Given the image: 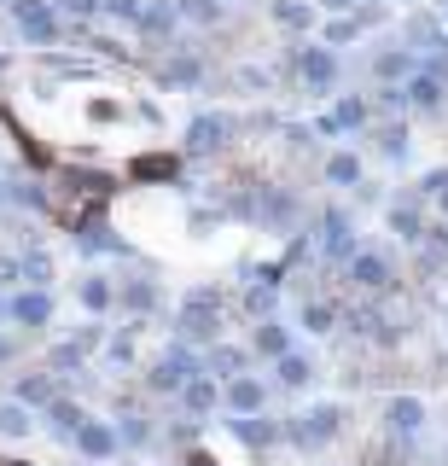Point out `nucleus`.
<instances>
[{"instance_id": "nucleus-1", "label": "nucleus", "mask_w": 448, "mask_h": 466, "mask_svg": "<svg viewBox=\"0 0 448 466\" xmlns=\"http://www.w3.org/2000/svg\"><path fill=\"white\" fill-rule=\"evenodd\" d=\"M181 344H222V291L215 286H198L181 303Z\"/></svg>"}, {"instance_id": "nucleus-2", "label": "nucleus", "mask_w": 448, "mask_h": 466, "mask_svg": "<svg viewBox=\"0 0 448 466\" xmlns=\"http://www.w3.org/2000/svg\"><path fill=\"white\" fill-rule=\"evenodd\" d=\"M343 426V408L338 402H321V408H309V414H297V420H280V443H292V449H326L332 437H338Z\"/></svg>"}, {"instance_id": "nucleus-3", "label": "nucleus", "mask_w": 448, "mask_h": 466, "mask_svg": "<svg viewBox=\"0 0 448 466\" xmlns=\"http://www.w3.org/2000/svg\"><path fill=\"white\" fill-rule=\"evenodd\" d=\"M198 373H204V356H198L193 344H169L164 356L152 361L146 385H152V390H186V385H193Z\"/></svg>"}, {"instance_id": "nucleus-4", "label": "nucleus", "mask_w": 448, "mask_h": 466, "mask_svg": "<svg viewBox=\"0 0 448 466\" xmlns=\"http://www.w3.org/2000/svg\"><path fill=\"white\" fill-rule=\"evenodd\" d=\"M12 18H18V29L30 41H41V47L59 35V12H53V0H12Z\"/></svg>"}, {"instance_id": "nucleus-5", "label": "nucleus", "mask_w": 448, "mask_h": 466, "mask_svg": "<svg viewBox=\"0 0 448 466\" xmlns=\"http://www.w3.org/2000/svg\"><path fill=\"white\" fill-rule=\"evenodd\" d=\"M6 320H18V327H47V320H53V291H12V298H6Z\"/></svg>"}, {"instance_id": "nucleus-6", "label": "nucleus", "mask_w": 448, "mask_h": 466, "mask_svg": "<svg viewBox=\"0 0 448 466\" xmlns=\"http://www.w3.org/2000/svg\"><path fill=\"white\" fill-rule=\"evenodd\" d=\"M355 251H361V245H355V228H350V216L326 210V216H321V257H332V262H350Z\"/></svg>"}, {"instance_id": "nucleus-7", "label": "nucleus", "mask_w": 448, "mask_h": 466, "mask_svg": "<svg viewBox=\"0 0 448 466\" xmlns=\"http://www.w3.org/2000/svg\"><path fill=\"white\" fill-rule=\"evenodd\" d=\"M222 402L234 408V420H239V414H263V402H268V385H263V379H251V373H239V379H227Z\"/></svg>"}, {"instance_id": "nucleus-8", "label": "nucleus", "mask_w": 448, "mask_h": 466, "mask_svg": "<svg viewBox=\"0 0 448 466\" xmlns=\"http://www.w3.org/2000/svg\"><path fill=\"white\" fill-rule=\"evenodd\" d=\"M350 280L361 291H384L390 280H396V268H390V257H379V251H355L350 257Z\"/></svg>"}, {"instance_id": "nucleus-9", "label": "nucleus", "mask_w": 448, "mask_h": 466, "mask_svg": "<svg viewBox=\"0 0 448 466\" xmlns=\"http://www.w3.org/2000/svg\"><path fill=\"white\" fill-rule=\"evenodd\" d=\"M41 420H47V431H53V437H65V443H76V431L88 426L82 402H70V397H53L47 408H41Z\"/></svg>"}, {"instance_id": "nucleus-10", "label": "nucleus", "mask_w": 448, "mask_h": 466, "mask_svg": "<svg viewBox=\"0 0 448 466\" xmlns=\"http://www.w3.org/2000/svg\"><path fill=\"white\" fill-rule=\"evenodd\" d=\"M227 431H234L244 449H274L280 443V420H268V414H239V420H227Z\"/></svg>"}, {"instance_id": "nucleus-11", "label": "nucleus", "mask_w": 448, "mask_h": 466, "mask_svg": "<svg viewBox=\"0 0 448 466\" xmlns=\"http://www.w3.org/2000/svg\"><path fill=\"white\" fill-rule=\"evenodd\" d=\"M204 373H210V379H239V373H251V350H244V344H210V350H204Z\"/></svg>"}, {"instance_id": "nucleus-12", "label": "nucleus", "mask_w": 448, "mask_h": 466, "mask_svg": "<svg viewBox=\"0 0 448 466\" xmlns=\"http://www.w3.org/2000/svg\"><path fill=\"white\" fill-rule=\"evenodd\" d=\"M70 449H82L88 461H105V455H117V449H123V437H117V426H99V420H88Z\"/></svg>"}, {"instance_id": "nucleus-13", "label": "nucleus", "mask_w": 448, "mask_h": 466, "mask_svg": "<svg viewBox=\"0 0 448 466\" xmlns=\"http://www.w3.org/2000/svg\"><path fill=\"white\" fill-rule=\"evenodd\" d=\"M384 426L396 437H413L419 426H425V402H419V397H390L384 402Z\"/></svg>"}, {"instance_id": "nucleus-14", "label": "nucleus", "mask_w": 448, "mask_h": 466, "mask_svg": "<svg viewBox=\"0 0 448 466\" xmlns=\"http://www.w3.org/2000/svg\"><path fill=\"white\" fill-rule=\"evenodd\" d=\"M297 70H303V82H309V87H332V76H338V58H332L326 47H303L297 53Z\"/></svg>"}, {"instance_id": "nucleus-15", "label": "nucleus", "mask_w": 448, "mask_h": 466, "mask_svg": "<svg viewBox=\"0 0 448 466\" xmlns=\"http://www.w3.org/2000/svg\"><path fill=\"white\" fill-rule=\"evenodd\" d=\"M227 135H234V116H227V111H210V116H198V123L186 128V140H193L198 152H210V146H222Z\"/></svg>"}, {"instance_id": "nucleus-16", "label": "nucleus", "mask_w": 448, "mask_h": 466, "mask_svg": "<svg viewBox=\"0 0 448 466\" xmlns=\"http://www.w3.org/2000/svg\"><path fill=\"white\" fill-rule=\"evenodd\" d=\"M274 379H280L285 390H303V385L314 379V361H309V356H297V350H285V356L274 361Z\"/></svg>"}, {"instance_id": "nucleus-17", "label": "nucleus", "mask_w": 448, "mask_h": 466, "mask_svg": "<svg viewBox=\"0 0 448 466\" xmlns=\"http://www.w3.org/2000/svg\"><path fill=\"white\" fill-rule=\"evenodd\" d=\"M251 350H256V356H274V361H280L285 350H292V332H285V320H263V327H256V339H251Z\"/></svg>"}, {"instance_id": "nucleus-18", "label": "nucleus", "mask_w": 448, "mask_h": 466, "mask_svg": "<svg viewBox=\"0 0 448 466\" xmlns=\"http://www.w3.org/2000/svg\"><path fill=\"white\" fill-rule=\"evenodd\" d=\"M53 397H65V390H59V379H53V373H30V379H18V397H12V402H24V408L41 402V408H47Z\"/></svg>"}, {"instance_id": "nucleus-19", "label": "nucleus", "mask_w": 448, "mask_h": 466, "mask_svg": "<svg viewBox=\"0 0 448 466\" xmlns=\"http://www.w3.org/2000/svg\"><path fill=\"white\" fill-rule=\"evenodd\" d=\"M181 397H186V408H193V414H210V408H215V402H222V385H215V379H210V373H198V379H193V385H186V390H181Z\"/></svg>"}, {"instance_id": "nucleus-20", "label": "nucleus", "mask_w": 448, "mask_h": 466, "mask_svg": "<svg viewBox=\"0 0 448 466\" xmlns=\"http://www.w3.org/2000/svg\"><path fill=\"white\" fill-rule=\"evenodd\" d=\"M361 116H367V106H361V99H343L338 111H326V116H321V128H326V135H343V128H355V123H361Z\"/></svg>"}, {"instance_id": "nucleus-21", "label": "nucleus", "mask_w": 448, "mask_h": 466, "mask_svg": "<svg viewBox=\"0 0 448 466\" xmlns=\"http://www.w3.org/2000/svg\"><path fill=\"white\" fill-rule=\"evenodd\" d=\"M408 99H413L419 111L443 106V82H437V70H431V76H413V82H408Z\"/></svg>"}, {"instance_id": "nucleus-22", "label": "nucleus", "mask_w": 448, "mask_h": 466, "mask_svg": "<svg viewBox=\"0 0 448 466\" xmlns=\"http://www.w3.org/2000/svg\"><path fill=\"white\" fill-rule=\"evenodd\" d=\"M390 228H396L408 245L425 239V222H419V210H413V204H396V210H390Z\"/></svg>"}, {"instance_id": "nucleus-23", "label": "nucleus", "mask_w": 448, "mask_h": 466, "mask_svg": "<svg viewBox=\"0 0 448 466\" xmlns=\"http://www.w3.org/2000/svg\"><path fill=\"white\" fill-rule=\"evenodd\" d=\"M30 426H35V420H30L24 402H0V431H6V437H24Z\"/></svg>"}, {"instance_id": "nucleus-24", "label": "nucleus", "mask_w": 448, "mask_h": 466, "mask_svg": "<svg viewBox=\"0 0 448 466\" xmlns=\"http://www.w3.org/2000/svg\"><path fill=\"white\" fill-rule=\"evenodd\" d=\"M111 298H117V291L99 280V274H94V280H82V303H88L94 315H105V309H111Z\"/></svg>"}, {"instance_id": "nucleus-25", "label": "nucleus", "mask_w": 448, "mask_h": 466, "mask_svg": "<svg viewBox=\"0 0 448 466\" xmlns=\"http://www.w3.org/2000/svg\"><path fill=\"white\" fill-rule=\"evenodd\" d=\"M326 175H332V181H338V187H355V181H361V164H355L350 152H332V164H326Z\"/></svg>"}, {"instance_id": "nucleus-26", "label": "nucleus", "mask_w": 448, "mask_h": 466, "mask_svg": "<svg viewBox=\"0 0 448 466\" xmlns=\"http://www.w3.org/2000/svg\"><path fill=\"white\" fill-rule=\"evenodd\" d=\"M332 320H338L332 303H303V327H309V332H332Z\"/></svg>"}, {"instance_id": "nucleus-27", "label": "nucleus", "mask_w": 448, "mask_h": 466, "mask_svg": "<svg viewBox=\"0 0 448 466\" xmlns=\"http://www.w3.org/2000/svg\"><path fill=\"white\" fill-rule=\"evenodd\" d=\"M82 361H88V350H82L76 339H70V344H59V350H53V368H59V373H76V368H82Z\"/></svg>"}, {"instance_id": "nucleus-28", "label": "nucleus", "mask_w": 448, "mask_h": 466, "mask_svg": "<svg viewBox=\"0 0 448 466\" xmlns=\"http://www.w3.org/2000/svg\"><path fill=\"white\" fill-rule=\"evenodd\" d=\"M263 216H268V222H292L297 204H292V198H280V193H263Z\"/></svg>"}, {"instance_id": "nucleus-29", "label": "nucleus", "mask_w": 448, "mask_h": 466, "mask_svg": "<svg viewBox=\"0 0 448 466\" xmlns=\"http://www.w3.org/2000/svg\"><path fill=\"white\" fill-rule=\"evenodd\" d=\"M134 24H140V29H152V35H164V29L175 24V12H169V6H146V12H140Z\"/></svg>"}, {"instance_id": "nucleus-30", "label": "nucleus", "mask_w": 448, "mask_h": 466, "mask_svg": "<svg viewBox=\"0 0 448 466\" xmlns=\"http://www.w3.org/2000/svg\"><path fill=\"white\" fill-rule=\"evenodd\" d=\"M123 303H128V309H157V286H152V280H146V286H128Z\"/></svg>"}, {"instance_id": "nucleus-31", "label": "nucleus", "mask_w": 448, "mask_h": 466, "mask_svg": "<svg viewBox=\"0 0 448 466\" xmlns=\"http://www.w3.org/2000/svg\"><path fill=\"white\" fill-rule=\"evenodd\" d=\"M244 309H251V315H268L274 309V280H263L256 291H244Z\"/></svg>"}, {"instance_id": "nucleus-32", "label": "nucleus", "mask_w": 448, "mask_h": 466, "mask_svg": "<svg viewBox=\"0 0 448 466\" xmlns=\"http://www.w3.org/2000/svg\"><path fill=\"white\" fill-rule=\"evenodd\" d=\"M117 437H123V443H152V426H146L140 414H128L123 426H117Z\"/></svg>"}, {"instance_id": "nucleus-33", "label": "nucleus", "mask_w": 448, "mask_h": 466, "mask_svg": "<svg viewBox=\"0 0 448 466\" xmlns=\"http://www.w3.org/2000/svg\"><path fill=\"white\" fill-rule=\"evenodd\" d=\"M408 65H413L408 53H384L379 58V76H408Z\"/></svg>"}, {"instance_id": "nucleus-34", "label": "nucleus", "mask_w": 448, "mask_h": 466, "mask_svg": "<svg viewBox=\"0 0 448 466\" xmlns=\"http://www.w3.org/2000/svg\"><path fill=\"white\" fill-rule=\"evenodd\" d=\"M181 12H186V18H198V24H210V18H215L210 0H181Z\"/></svg>"}, {"instance_id": "nucleus-35", "label": "nucleus", "mask_w": 448, "mask_h": 466, "mask_svg": "<svg viewBox=\"0 0 448 466\" xmlns=\"http://www.w3.org/2000/svg\"><path fill=\"white\" fill-rule=\"evenodd\" d=\"M280 24H292V29H303V24H309V6H285V0H280Z\"/></svg>"}, {"instance_id": "nucleus-36", "label": "nucleus", "mask_w": 448, "mask_h": 466, "mask_svg": "<svg viewBox=\"0 0 448 466\" xmlns=\"http://www.w3.org/2000/svg\"><path fill=\"white\" fill-rule=\"evenodd\" d=\"M384 152L402 157V152H408V135H402V128H384Z\"/></svg>"}, {"instance_id": "nucleus-37", "label": "nucleus", "mask_w": 448, "mask_h": 466, "mask_svg": "<svg viewBox=\"0 0 448 466\" xmlns=\"http://www.w3.org/2000/svg\"><path fill=\"white\" fill-rule=\"evenodd\" d=\"M105 12H111V18H140L134 0H105Z\"/></svg>"}, {"instance_id": "nucleus-38", "label": "nucleus", "mask_w": 448, "mask_h": 466, "mask_svg": "<svg viewBox=\"0 0 448 466\" xmlns=\"http://www.w3.org/2000/svg\"><path fill=\"white\" fill-rule=\"evenodd\" d=\"M111 361H117V368H128V361H134V344L117 339V344H111Z\"/></svg>"}, {"instance_id": "nucleus-39", "label": "nucleus", "mask_w": 448, "mask_h": 466, "mask_svg": "<svg viewBox=\"0 0 448 466\" xmlns=\"http://www.w3.org/2000/svg\"><path fill=\"white\" fill-rule=\"evenodd\" d=\"M425 193H448V169H437V175H425Z\"/></svg>"}, {"instance_id": "nucleus-40", "label": "nucleus", "mask_w": 448, "mask_h": 466, "mask_svg": "<svg viewBox=\"0 0 448 466\" xmlns=\"http://www.w3.org/2000/svg\"><path fill=\"white\" fill-rule=\"evenodd\" d=\"M65 6H70V12H94L99 0H65Z\"/></svg>"}, {"instance_id": "nucleus-41", "label": "nucleus", "mask_w": 448, "mask_h": 466, "mask_svg": "<svg viewBox=\"0 0 448 466\" xmlns=\"http://www.w3.org/2000/svg\"><path fill=\"white\" fill-rule=\"evenodd\" d=\"M6 361H12V344H6V332H0V368H6Z\"/></svg>"}, {"instance_id": "nucleus-42", "label": "nucleus", "mask_w": 448, "mask_h": 466, "mask_svg": "<svg viewBox=\"0 0 448 466\" xmlns=\"http://www.w3.org/2000/svg\"><path fill=\"white\" fill-rule=\"evenodd\" d=\"M0 320H6V291H0Z\"/></svg>"}, {"instance_id": "nucleus-43", "label": "nucleus", "mask_w": 448, "mask_h": 466, "mask_svg": "<svg viewBox=\"0 0 448 466\" xmlns=\"http://www.w3.org/2000/svg\"><path fill=\"white\" fill-rule=\"evenodd\" d=\"M326 6H350V0H326Z\"/></svg>"}]
</instances>
